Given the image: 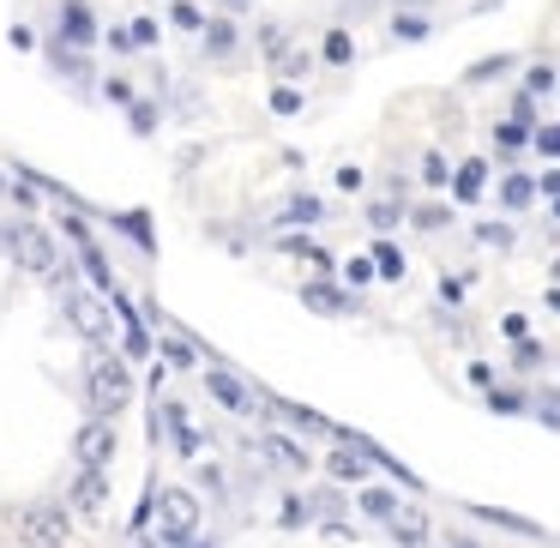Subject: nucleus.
Masks as SVG:
<instances>
[{"label": "nucleus", "instance_id": "f257e3e1", "mask_svg": "<svg viewBox=\"0 0 560 548\" xmlns=\"http://www.w3.org/2000/svg\"><path fill=\"white\" fill-rule=\"evenodd\" d=\"M85 404H91V416L115 422V416L133 404V374H127V362L97 355V362H91V374H85Z\"/></svg>", "mask_w": 560, "mask_h": 548}, {"label": "nucleus", "instance_id": "f03ea898", "mask_svg": "<svg viewBox=\"0 0 560 548\" xmlns=\"http://www.w3.org/2000/svg\"><path fill=\"white\" fill-rule=\"evenodd\" d=\"M0 242H7L13 266L31 271V278H55L61 271V254H55L49 230H37V223H13V230H0Z\"/></svg>", "mask_w": 560, "mask_h": 548}, {"label": "nucleus", "instance_id": "7ed1b4c3", "mask_svg": "<svg viewBox=\"0 0 560 548\" xmlns=\"http://www.w3.org/2000/svg\"><path fill=\"white\" fill-rule=\"evenodd\" d=\"M19 548H73V518L55 500H37V506L19 512Z\"/></svg>", "mask_w": 560, "mask_h": 548}, {"label": "nucleus", "instance_id": "20e7f679", "mask_svg": "<svg viewBox=\"0 0 560 548\" xmlns=\"http://www.w3.org/2000/svg\"><path fill=\"white\" fill-rule=\"evenodd\" d=\"M158 530H163V543H194V530H199V494L194 488H163L158 494Z\"/></svg>", "mask_w": 560, "mask_h": 548}, {"label": "nucleus", "instance_id": "39448f33", "mask_svg": "<svg viewBox=\"0 0 560 548\" xmlns=\"http://www.w3.org/2000/svg\"><path fill=\"white\" fill-rule=\"evenodd\" d=\"M49 283H61V307H67V319H73V331H85V338H103V331H109V314H103V302L91 290H79L67 271H55Z\"/></svg>", "mask_w": 560, "mask_h": 548}, {"label": "nucleus", "instance_id": "423d86ee", "mask_svg": "<svg viewBox=\"0 0 560 548\" xmlns=\"http://www.w3.org/2000/svg\"><path fill=\"white\" fill-rule=\"evenodd\" d=\"M55 37H61V49H91V43L103 37V25L85 0H67L61 13H55Z\"/></svg>", "mask_w": 560, "mask_h": 548}, {"label": "nucleus", "instance_id": "0eeeda50", "mask_svg": "<svg viewBox=\"0 0 560 548\" xmlns=\"http://www.w3.org/2000/svg\"><path fill=\"white\" fill-rule=\"evenodd\" d=\"M73 452H79V470H109V458H115V422L91 416V422L79 428Z\"/></svg>", "mask_w": 560, "mask_h": 548}, {"label": "nucleus", "instance_id": "6e6552de", "mask_svg": "<svg viewBox=\"0 0 560 548\" xmlns=\"http://www.w3.org/2000/svg\"><path fill=\"white\" fill-rule=\"evenodd\" d=\"M206 392H211V398H218L230 416H247V410H259L254 386H247L242 374H230V368H206Z\"/></svg>", "mask_w": 560, "mask_h": 548}, {"label": "nucleus", "instance_id": "1a4fd4ad", "mask_svg": "<svg viewBox=\"0 0 560 548\" xmlns=\"http://www.w3.org/2000/svg\"><path fill=\"white\" fill-rule=\"evenodd\" d=\"M464 512H470V518H482V524H500V530H512V536H548L542 524L536 518H524V512H506V506H482V500H464Z\"/></svg>", "mask_w": 560, "mask_h": 548}, {"label": "nucleus", "instance_id": "9d476101", "mask_svg": "<svg viewBox=\"0 0 560 548\" xmlns=\"http://www.w3.org/2000/svg\"><path fill=\"white\" fill-rule=\"evenodd\" d=\"M259 458H266L271 470H290V476H302L307 464H314V458H307V452L295 446L290 434H266V440H259Z\"/></svg>", "mask_w": 560, "mask_h": 548}, {"label": "nucleus", "instance_id": "9b49d317", "mask_svg": "<svg viewBox=\"0 0 560 548\" xmlns=\"http://www.w3.org/2000/svg\"><path fill=\"white\" fill-rule=\"evenodd\" d=\"M73 506L85 512V518H97V512L109 506V476H103V470H79L73 476Z\"/></svg>", "mask_w": 560, "mask_h": 548}, {"label": "nucleus", "instance_id": "f8f14e48", "mask_svg": "<svg viewBox=\"0 0 560 548\" xmlns=\"http://www.w3.org/2000/svg\"><path fill=\"white\" fill-rule=\"evenodd\" d=\"M355 506H362L368 518L392 524V518H398V506H404V500H398V488H386V482H362V494H355Z\"/></svg>", "mask_w": 560, "mask_h": 548}, {"label": "nucleus", "instance_id": "ddd939ff", "mask_svg": "<svg viewBox=\"0 0 560 548\" xmlns=\"http://www.w3.org/2000/svg\"><path fill=\"white\" fill-rule=\"evenodd\" d=\"M488 187V163L482 158H464L458 170H452V194H458V206H476Z\"/></svg>", "mask_w": 560, "mask_h": 548}, {"label": "nucleus", "instance_id": "4468645a", "mask_svg": "<svg viewBox=\"0 0 560 548\" xmlns=\"http://www.w3.org/2000/svg\"><path fill=\"white\" fill-rule=\"evenodd\" d=\"M302 302L314 307V314H326V319H338V314H355L350 290H331L326 278H319V283H307V290H302Z\"/></svg>", "mask_w": 560, "mask_h": 548}, {"label": "nucleus", "instance_id": "2eb2a0df", "mask_svg": "<svg viewBox=\"0 0 560 548\" xmlns=\"http://www.w3.org/2000/svg\"><path fill=\"white\" fill-rule=\"evenodd\" d=\"M368 452H355V446H338V452H326V470H331V482H368Z\"/></svg>", "mask_w": 560, "mask_h": 548}, {"label": "nucleus", "instance_id": "dca6fc26", "mask_svg": "<svg viewBox=\"0 0 560 548\" xmlns=\"http://www.w3.org/2000/svg\"><path fill=\"white\" fill-rule=\"evenodd\" d=\"M386 530H392V543H398V548H428V518L416 506H398V518H392Z\"/></svg>", "mask_w": 560, "mask_h": 548}, {"label": "nucleus", "instance_id": "f3484780", "mask_svg": "<svg viewBox=\"0 0 560 548\" xmlns=\"http://www.w3.org/2000/svg\"><path fill=\"white\" fill-rule=\"evenodd\" d=\"M500 206H506V211H530L536 206V175L512 170L506 182H500Z\"/></svg>", "mask_w": 560, "mask_h": 548}, {"label": "nucleus", "instance_id": "a211bd4d", "mask_svg": "<svg viewBox=\"0 0 560 548\" xmlns=\"http://www.w3.org/2000/svg\"><path fill=\"white\" fill-rule=\"evenodd\" d=\"M368 259H374V271H380V278H392V283H398L404 271H410V259H404V247H398V242H386V235H380V242L368 247Z\"/></svg>", "mask_w": 560, "mask_h": 548}, {"label": "nucleus", "instance_id": "6ab92c4d", "mask_svg": "<svg viewBox=\"0 0 560 548\" xmlns=\"http://www.w3.org/2000/svg\"><path fill=\"white\" fill-rule=\"evenodd\" d=\"M392 37L398 43H428L434 37V19L428 13H392Z\"/></svg>", "mask_w": 560, "mask_h": 548}, {"label": "nucleus", "instance_id": "aec40b11", "mask_svg": "<svg viewBox=\"0 0 560 548\" xmlns=\"http://www.w3.org/2000/svg\"><path fill=\"white\" fill-rule=\"evenodd\" d=\"M235 43H242V37H235L230 19H211V25H206V55H211V61H230Z\"/></svg>", "mask_w": 560, "mask_h": 548}, {"label": "nucleus", "instance_id": "412c9836", "mask_svg": "<svg viewBox=\"0 0 560 548\" xmlns=\"http://www.w3.org/2000/svg\"><path fill=\"white\" fill-rule=\"evenodd\" d=\"M79 266H85V278L97 283V290H109V295H115V271H109V259H103V247H91V242H85V247H79Z\"/></svg>", "mask_w": 560, "mask_h": 548}, {"label": "nucleus", "instance_id": "4be33fe9", "mask_svg": "<svg viewBox=\"0 0 560 548\" xmlns=\"http://www.w3.org/2000/svg\"><path fill=\"white\" fill-rule=\"evenodd\" d=\"M158 350H163V362H170V368H199V343H194V338H182V331H170V338H163Z\"/></svg>", "mask_w": 560, "mask_h": 548}, {"label": "nucleus", "instance_id": "5701e85b", "mask_svg": "<svg viewBox=\"0 0 560 548\" xmlns=\"http://www.w3.org/2000/svg\"><path fill=\"white\" fill-rule=\"evenodd\" d=\"M506 73H512V55H488V61H476L470 73H464V85L476 91V85H494V79H506Z\"/></svg>", "mask_w": 560, "mask_h": 548}, {"label": "nucleus", "instance_id": "b1692460", "mask_svg": "<svg viewBox=\"0 0 560 548\" xmlns=\"http://www.w3.org/2000/svg\"><path fill=\"white\" fill-rule=\"evenodd\" d=\"M319 55H326L331 67H350V61H355V43H350V31H343V25H338V31H326V37H319Z\"/></svg>", "mask_w": 560, "mask_h": 548}, {"label": "nucleus", "instance_id": "393cba45", "mask_svg": "<svg viewBox=\"0 0 560 548\" xmlns=\"http://www.w3.org/2000/svg\"><path fill=\"white\" fill-rule=\"evenodd\" d=\"M524 145H530V133H524L518 121H500V127H494V151H500V163H512Z\"/></svg>", "mask_w": 560, "mask_h": 548}, {"label": "nucleus", "instance_id": "a878e982", "mask_svg": "<svg viewBox=\"0 0 560 548\" xmlns=\"http://www.w3.org/2000/svg\"><path fill=\"white\" fill-rule=\"evenodd\" d=\"M170 25H175V31H187V37H206V25H211V19L199 13L194 0H175V7H170Z\"/></svg>", "mask_w": 560, "mask_h": 548}, {"label": "nucleus", "instance_id": "bb28decb", "mask_svg": "<svg viewBox=\"0 0 560 548\" xmlns=\"http://www.w3.org/2000/svg\"><path fill=\"white\" fill-rule=\"evenodd\" d=\"M548 91H560V67L536 61L530 73H524V97H548Z\"/></svg>", "mask_w": 560, "mask_h": 548}, {"label": "nucleus", "instance_id": "cd10ccee", "mask_svg": "<svg viewBox=\"0 0 560 548\" xmlns=\"http://www.w3.org/2000/svg\"><path fill=\"white\" fill-rule=\"evenodd\" d=\"M488 410H494V416H524V410H530V398H524L518 386H494V392H488Z\"/></svg>", "mask_w": 560, "mask_h": 548}, {"label": "nucleus", "instance_id": "c85d7f7f", "mask_svg": "<svg viewBox=\"0 0 560 548\" xmlns=\"http://www.w3.org/2000/svg\"><path fill=\"white\" fill-rule=\"evenodd\" d=\"M326 218V206H319L314 194H302V199H290V206L278 211V223H319Z\"/></svg>", "mask_w": 560, "mask_h": 548}, {"label": "nucleus", "instance_id": "c756f323", "mask_svg": "<svg viewBox=\"0 0 560 548\" xmlns=\"http://www.w3.org/2000/svg\"><path fill=\"white\" fill-rule=\"evenodd\" d=\"M127 127H133L139 139H151V133H158V103H145V97H139L133 109H127Z\"/></svg>", "mask_w": 560, "mask_h": 548}, {"label": "nucleus", "instance_id": "7c9ffc66", "mask_svg": "<svg viewBox=\"0 0 560 548\" xmlns=\"http://www.w3.org/2000/svg\"><path fill=\"white\" fill-rule=\"evenodd\" d=\"M410 223H416V230H428V235H434V230H446V223H452V211L428 199V206H416V211H410Z\"/></svg>", "mask_w": 560, "mask_h": 548}, {"label": "nucleus", "instance_id": "2f4dec72", "mask_svg": "<svg viewBox=\"0 0 560 548\" xmlns=\"http://www.w3.org/2000/svg\"><path fill=\"white\" fill-rule=\"evenodd\" d=\"M542 362H548V350H542L536 338H518V343H512V368H524V374H530V368H542Z\"/></svg>", "mask_w": 560, "mask_h": 548}, {"label": "nucleus", "instance_id": "473e14b6", "mask_svg": "<svg viewBox=\"0 0 560 548\" xmlns=\"http://www.w3.org/2000/svg\"><path fill=\"white\" fill-rule=\"evenodd\" d=\"M115 223H121V230L133 235L139 247H145V254H151V247H158V235H151V218H145V211H127V218H115Z\"/></svg>", "mask_w": 560, "mask_h": 548}, {"label": "nucleus", "instance_id": "72a5a7b5", "mask_svg": "<svg viewBox=\"0 0 560 548\" xmlns=\"http://www.w3.org/2000/svg\"><path fill=\"white\" fill-rule=\"evenodd\" d=\"M506 121H518L524 133H536V127H542V115H536V97H524V91H518V97H512V109H506Z\"/></svg>", "mask_w": 560, "mask_h": 548}, {"label": "nucleus", "instance_id": "f704fd0d", "mask_svg": "<svg viewBox=\"0 0 560 548\" xmlns=\"http://www.w3.org/2000/svg\"><path fill=\"white\" fill-rule=\"evenodd\" d=\"M530 151H536V158H560V121H542V127H536V133H530Z\"/></svg>", "mask_w": 560, "mask_h": 548}, {"label": "nucleus", "instance_id": "c9c22d12", "mask_svg": "<svg viewBox=\"0 0 560 548\" xmlns=\"http://www.w3.org/2000/svg\"><path fill=\"white\" fill-rule=\"evenodd\" d=\"M422 182L428 187H452V163L440 158V151H428V158H422Z\"/></svg>", "mask_w": 560, "mask_h": 548}, {"label": "nucleus", "instance_id": "e433bc0d", "mask_svg": "<svg viewBox=\"0 0 560 548\" xmlns=\"http://www.w3.org/2000/svg\"><path fill=\"white\" fill-rule=\"evenodd\" d=\"M404 218H410V211H404V206H368V223H374L380 235H386V230H398Z\"/></svg>", "mask_w": 560, "mask_h": 548}, {"label": "nucleus", "instance_id": "4c0bfd02", "mask_svg": "<svg viewBox=\"0 0 560 548\" xmlns=\"http://www.w3.org/2000/svg\"><path fill=\"white\" fill-rule=\"evenodd\" d=\"M380 278V271H374V259H350V266H343V283H350V290H362V283H374Z\"/></svg>", "mask_w": 560, "mask_h": 548}, {"label": "nucleus", "instance_id": "58836bf2", "mask_svg": "<svg viewBox=\"0 0 560 548\" xmlns=\"http://www.w3.org/2000/svg\"><path fill=\"white\" fill-rule=\"evenodd\" d=\"M103 97H109V103H127V109L139 103V97H133V85H127L121 73H109V79H103Z\"/></svg>", "mask_w": 560, "mask_h": 548}, {"label": "nucleus", "instance_id": "ea45409f", "mask_svg": "<svg viewBox=\"0 0 560 548\" xmlns=\"http://www.w3.org/2000/svg\"><path fill=\"white\" fill-rule=\"evenodd\" d=\"M295 109H302V91H295V85L271 91V115H295Z\"/></svg>", "mask_w": 560, "mask_h": 548}, {"label": "nucleus", "instance_id": "a19ab883", "mask_svg": "<svg viewBox=\"0 0 560 548\" xmlns=\"http://www.w3.org/2000/svg\"><path fill=\"white\" fill-rule=\"evenodd\" d=\"M307 67H314V55H307V49H290V55L278 61V73H283V79H302Z\"/></svg>", "mask_w": 560, "mask_h": 548}, {"label": "nucleus", "instance_id": "79ce46f5", "mask_svg": "<svg viewBox=\"0 0 560 548\" xmlns=\"http://www.w3.org/2000/svg\"><path fill=\"white\" fill-rule=\"evenodd\" d=\"M536 422L560 428V392H542V398H536Z\"/></svg>", "mask_w": 560, "mask_h": 548}, {"label": "nucleus", "instance_id": "37998d69", "mask_svg": "<svg viewBox=\"0 0 560 548\" xmlns=\"http://www.w3.org/2000/svg\"><path fill=\"white\" fill-rule=\"evenodd\" d=\"M127 37H133V49H151V43H158V19H133Z\"/></svg>", "mask_w": 560, "mask_h": 548}, {"label": "nucleus", "instance_id": "c03bdc74", "mask_svg": "<svg viewBox=\"0 0 560 548\" xmlns=\"http://www.w3.org/2000/svg\"><path fill=\"white\" fill-rule=\"evenodd\" d=\"M476 242H482V247H512V230H506V223H482Z\"/></svg>", "mask_w": 560, "mask_h": 548}, {"label": "nucleus", "instance_id": "a18cd8bd", "mask_svg": "<svg viewBox=\"0 0 560 548\" xmlns=\"http://www.w3.org/2000/svg\"><path fill=\"white\" fill-rule=\"evenodd\" d=\"M500 331L518 343V338H530V319H524V314H506V319H500Z\"/></svg>", "mask_w": 560, "mask_h": 548}, {"label": "nucleus", "instance_id": "49530a36", "mask_svg": "<svg viewBox=\"0 0 560 548\" xmlns=\"http://www.w3.org/2000/svg\"><path fill=\"white\" fill-rule=\"evenodd\" d=\"M7 43H13V49H37V31H31V25H13V31H7Z\"/></svg>", "mask_w": 560, "mask_h": 548}, {"label": "nucleus", "instance_id": "de8ad7c7", "mask_svg": "<svg viewBox=\"0 0 560 548\" xmlns=\"http://www.w3.org/2000/svg\"><path fill=\"white\" fill-rule=\"evenodd\" d=\"M338 187H343V194H362V170H355V163H343V170H338Z\"/></svg>", "mask_w": 560, "mask_h": 548}, {"label": "nucleus", "instance_id": "09e8293b", "mask_svg": "<svg viewBox=\"0 0 560 548\" xmlns=\"http://www.w3.org/2000/svg\"><path fill=\"white\" fill-rule=\"evenodd\" d=\"M307 518V506H302V500H283V524H290V530H295V524H302Z\"/></svg>", "mask_w": 560, "mask_h": 548}, {"label": "nucleus", "instance_id": "8fccbe9b", "mask_svg": "<svg viewBox=\"0 0 560 548\" xmlns=\"http://www.w3.org/2000/svg\"><path fill=\"white\" fill-rule=\"evenodd\" d=\"M259 43H266V55H278V49H283V31L266 25V31H259Z\"/></svg>", "mask_w": 560, "mask_h": 548}, {"label": "nucleus", "instance_id": "3c124183", "mask_svg": "<svg viewBox=\"0 0 560 548\" xmlns=\"http://www.w3.org/2000/svg\"><path fill=\"white\" fill-rule=\"evenodd\" d=\"M536 194H548V199H560V170H548L542 182H536Z\"/></svg>", "mask_w": 560, "mask_h": 548}, {"label": "nucleus", "instance_id": "603ef678", "mask_svg": "<svg viewBox=\"0 0 560 548\" xmlns=\"http://www.w3.org/2000/svg\"><path fill=\"white\" fill-rule=\"evenodd\" d=\"M434 0H398V13H428Z\"/></svg>", "mask_w": 560, "mask_h": 548}, {"label": "nucleus", "instance_id": "864d4df0", "mask_svg": "<svg viewBox=\"0 0 560 548\" xmlns=\"http://www.w3.org/2000/svg\"><path fill=\"white\" fill-rule=\"evenodd\" d=\"M223 7H230V13H247V7H254V0H223Z\"/></svg>", "mask_w": 560, "mask_h": 548}, {"label": "nucleus", "instance_id": "5fc2aeb1", "mask_svg": "<svg viewBox=\"0 0 560 548\" xmlns=\"http://www.w3.org/2000/svg\"><path fill=\"white\" fill-rule=\"evenodd\" d=\"M548 307H555V314H560V283H555V290H548Z\"/></svg>", "mask_w": 560, "mask_h": 548}, {"label": "nucleus", "instance_id": "6e6d98bb", "mask_svg": "<svg viewBox=\"0 0 560 548\" xmlns=\"http://www.w3.org/2000/svg\"><path fill=\"white\" fill-rule=\"evenodd\" d=\"M555 283H560V259H555Z\"/></svg>", "mask_w": 560, "mask_h": 548}, {"label": "nucleus", "instance_id": "4d7b16f0", "mask_svg": "<svg viewBox=\"0 0 560 548\" xmlns=\"http://www.w3.org/2000/svg\"><path fill=\"white\" fill-rule=\"evenodd\" d=\"M555 223H560V199H555Z\"/></svg>", "mask_w": 560, "mask_h": 548}, {"label": "nucleus", "instance_id": "13d9d810", "mask_svg": "<svg viewBox=\"0 0 560 548\" xmlns=\"http://www.w3.org/2000/svg\"><path fill=\"white\" fill-rule=\"evenodd\" d=\"M458 548H470V543H458Z\"/></svg>", "mask_w": 560, "mask_h": 548}, {"label": "nucleus", "instance_id": "bf43d9fd", "mask_svg": "<svg viewBox=\"0 0 560 548\" xmlns=\"http://www.w3.org/2000/svg\"><path fill=\"white\" fill-rule=\"evenodd\" d=\"M0 187H7V182H0Z\"/></svg>", "mask_w": 560, "mask_h": 548}]
</instances>
